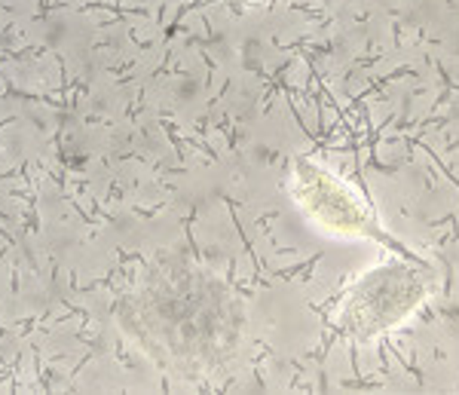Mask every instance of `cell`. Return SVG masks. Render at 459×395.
<instances>
[{
	"instance_id": "obj_1",
	"label": "cell",
	"mask_w": 459,
	"mask_h": 395,
	"mask_svg": "<svg viewBox=\"0 0 459 395\" xmlns=\"http://www.w3.org/2000/svg\"><path fill=\"white\" fill-rule=\"evenodd\" d=\"M123 322L157 362L205 374L224 368L239 353L246 307L214 276L175 270L132 297Z\"/></svg>"
},
{
	"instance_id": "obj_2",
	"label": "cell",
	"mask_w": 459,
	"mask_h": 395,
	"mask_svg": "<svg viewBox=\"0 0 459 395\" xmlns=\"http://www.w3.org/2000/svg\"><path fill=\"white\" fill-rule=\"evenodd\" d=\"M432 294V267L423 255H392L346 288L334 328L343 340L368 347L413 316Z\"/></svg>"
},
{
	"instance_id": "obj_3",
	"label": "cell",
	"mask_w": 459,
	"mask_h": 395,
	"mask_svg": "<svg viewBox=\"0 0 459 395\" xmlns=\"http://www.w3.org/2000/svg\"><path fill=\"white\" fill-rule=\"evenodd\" d=\"M288 193L300 212L325 233L346 236V240H371L383 245L389 255H417L411 245H404L383 227L368 197H361L346 178L309 156H294L291 172H288Z\"/></svg>"
},
{
	"instance_id": "obj_4",
	"label": "cell",
	"mask_w": 459,
	"mask_h": 395,
	"mask_svg": "<svg viewBox=\"0 0 459 395\" xmlns=\"http://www.w3.org/2000/svg\"><path fill=\"white\" fill-rule=\"evenodd\" d=\"M227 4H255V0H227Z\"/></svg>"
}]
</instances>
